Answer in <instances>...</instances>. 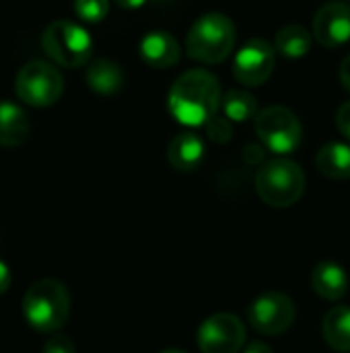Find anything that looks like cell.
Here are the masks:
<instances>
[{"instance_id": "11", "label": "cell", "mask_w": 350, "mask_h": 353, "mask_svg": "<svg viewBox=\"0 0 350 353\" xmlns=\"http://www.w3.org/2000/svg\"><path fill=\"white\" fill-rule=\"evenodd\" d=\"M314 37L324 48H342L350 41V6L332 0L314 17Z\"/></svg>"}, {"instance_id": "27", "label": "cell", "mask_w": 350, "mask_h": 353, "mask_svg": "<svg viewBox=\"0 0 350 353\" xmlns=\"http://www.w3.org/2000/svg\"><path fill=\"white\" fill-rule=\"evenodd\" d=\"M241 353H274V352H272V347H270V345H266V343H262V341H254V343L245 345V350H243Z\"/></svg>"}, {"instance_id": "22", "label": "cell", "mask_w": 350, "mask_h": 353, "mask_svg": "<svg viewBox=\"0 0 350 353\" xmlns=\"http://www.w3.org/2000/svg\"><path fill=\"white\" fill-rule=\"evenodd\" d=\"M206 134L212 143H219V145H225L229 143V139L233 137V126H231V120L225 118V116H212L206 124Z\"/></svg>"}, {"instance_id": "15", "label": "cell", "mask_w": 350, "mask_h": 353, "mask_svg": "<svg viewBox=\"0 0 350 353\" xmlns=\"http://www.w3.org/2000/svg\"><path fill=\"white\" fill-rule=\"evenodd\" d=\"M29 118L17 103L0 101V147H21L29 139Z\"/></svg>"}, {"instance_id": "8", "label": "cell", "mask_w": 350, "mask_h": 353, "mask_svg": "<svg viewBox=\"0 0 350 353\" xmlns=\"http://www.w3.org/2000/svg\"><path fill=\"white\" fill-rule=\"evenodd\" d=\"M297 316L295 302L283 292H266L248 308V321L260 335L276 337L287 333Z\"/></svg>"}, {"instance_id": "17", "label": "cell", "mask_w": 350, "mask_h": 353, "mask_svg": "<svg viewBox=\"0 0 350 353\" xmlns=\"http://www.w3.org/2000/svg\"><path fill=\"white\" fill-rule=\"evenodd\" d=\"M87 85L99 95H113L124 85V72L113 60L99 58L87 68Z\"/></svg>"}, {"instance_id": "6", "label": "cell", "mask_w": 350, "mask_h": 353, "mask_svg": "<svg viewBox=\"0 0 350 353\" xmlns=\"http://www.w3.org/2000/svg\"><path fill=\"white\" fill-rule=\"evenodd\" d=\"M254 128L260 143L276 155L293 153L303 139V128L299 118L295 116L293 110L285 105H270L258 112L254 120Z\"/></svg>"}, {"instance_id": "12", "label": "cell", "mask_w": 350, "mask_h": 353, "mask_svg": "<svg viewBox=\"0 0 350 353\" xmlns=\"http://www.w3.org/2000/svg\"><path fill=\"white\" fill-rule=\"evenodd\" d=\"M140 58L153 68H171L182 58L179 41L167 31H151L140 41Z\"/></svg>"}, {"instance_id": "2", "label": "cell", "mask_w": 350, "mask_h": 353, "mask_svg": "<svg viewBox=\"0 0 350 353\" xmlns=\"http://www.w3.org/2000/svg\"><path fill=\"white\" fill-rule=\"evenodd\" d=\"M23 316L39 333L60 331L70 316V294L58 279H39L23 296Z\"/></svg>"}, {"instance_id": "1", "label": "cell", "mask_w": 350, "mask_h": 353, "mask_svg": "<svg viewBox=\"0 0 350 353\" xmlns=\"http://www.w3.org/2000/svg\"><path fill=\"white\" fill-rule=\"evenodd\" d=\"M223 95L215 74L202 68H192L177 77L167 95L169 114L184 126H204L221 108Z\"/></svg>"}, {"instance_id": "26", "label": "cell", "mask_w": 350, "mask_h": 353, "mask_svg": "<svg viewBox=\"0 0 350 353\" xmlns=\"http://www.w3.org/2000/svg\"><path fill=\"white\" fill-rule=\"evenodd\" d=\"M340 83H342L344 89L350 91V54L342 60V64H340Z\"/></svg>"}, {"instance_id": "7", "label": "cell", "mask_w": 350, "mask_h": 353, "mask_svg": "<svg viewBox=\"0 0 350 353\" xmlns=\"http://www.w3.org/2000/svg\"><path fill=\"white\" fill-rule=\"evenodd\" d=\"M14 91L27 105L47 108L62 97L64 79L54 64L33 60L19 70L14 79Z\"/></svg>"}, {"instance_id": "5", "label": "cell", "mask_w": 350, "mask_h": 353, "mask_svg": "<svg viewBox=\"0 0 350 353\" xmlns=\"http://www.w3.org/2000/svg\"><path fill=\"white\" fill-rule=\"evenodd\" d=\"M41 46L47 58L60 66L76 68L89 62L93 52V39L80 25L72 21H54L41 35Z\"/></svg>"}, {"instance_id": "21", "label": "cell", "mask_w": 350, "mask_h": 353, "mask_svg": "<svg viewBox=\"0 0 350 353\" xmlns=\"http://www.w3.org/2000/svg\"><path fill=\"white\" fill-rule=\"evenodd\" d=\"M74 10L87 23H99L109 12V0H74Z\"/></svg>"}, {"instance_id": "24", "label": "cell", "mask_w": 350, "mask_h": 353, "mask_svg": "<svg viewBox=\"0 0 350 353\" xmlns=\"http://www.w3.org/2000/svg\"><path fill=\"white\" fill-rule=\"evenodd\" d=\"M336 126L350 141V99L338 108V112H336Z\"/></svg>"}, {"instance_id": "4", "label": "cell", "mask_w": 350, "mask_h": 353, "mask_svg": "<svg viewBox=\"0 0 350 353\" xmlns=\"http://www.w3.org/2000/svg\"><path fill=\"white\" fill-rule=\"evenodd\" d=\"M256 192L274 209L291 207L305 192V172L299 163L285 157L264 161L256 174Z\"/></svg>"}, {"instance_id": "13", "label": "cell", "mask_w": 350, "mask_h": 353, "mask_svg": "<svg viewBox=\"0 0 350 353\" xmlns=\"http://www.w3.org/2000/svg\"><path fill=\"white\" fill-rule=\"evenodd\" d=\"M349 275L347 271L332 261H324L320 263L314 273H311V288L314 292L328 300V302H338L347 296L349 292Z\"/></svg>"}, {"instance_id": "25", "label": "cell", "mask_w": 350, "mask_h": 353, "mask_svg": "<svg viewBox=\"0 0 350 353\" xmlns=\"http://www.w3.org/2000/svg\"><path fill=\"white\" fill-rule=\"evenodd\" d=\"M12 283V275H10V269L4 261H0V296L10 288Z\"/></svg>"}, {"instance_id": "18", "label": "cell", "mask_w": 350, "mask_h": 353, "mask_svg": "<svg viewBox=\"0 0 350 353\" xmlns=\"http://www.w3.org/2000/svg\"><path fill=\"white\" fill-rule=\"evenodd\" d=\"M326 343L340 353H350V306H334L322 323Z\"/></svg>"}, {"instance_id": "29", "label": "cell", "mask_w": 350, "mask_h": 353, "mask_svg": "<svg viewBox=\"0 0 350 353\" xmlns=\"http://www.w3.org/2000/svg\"><path fill=\"white\" fill-rule=\"evenodd\" d=\"M161 353H186V352H182V350H165V352H161Z\"/></svg>"}, {"instance_id": "9", "label": "cell", "mask_w": 350, "mask_h": 353, "mask_svg": "<svg viewBox=\"0 0 350 353\" xmlns=\"http://www.w3.org/2000/svg\"><path fill=\"white\" fill-rule=\"evenodd\" d=\"M276 64V48L266 39H250L233 58V77L245 87L264 85Z\"/></svg>"}, {"instance_id": "16", "label": "cell", "mask_w": 350, "mask_h": 353, "mask_svg": "<svg viewBox=\"0 0 350 353\" xmlns=\"http://www.w3.org/2000/svg\"><path fill=\"white\" fill-rule=\"evenodd\" d=\"M318 170L332 180H350V145L328 143L316 155Z\"/></svg>"}, {"instance_id": "28", "label": "cell", "mask_w": 350, "mask_h": 353, "mask_svg": "<svg viewBox=\"0 0 350 353\" xmlns=\"http://www.w3.org/2000/svg\"><path fill=\"white\" fill-rule=\"evenodd\" d=\"M118 6L126 8V10H134V8H140L146 0H116Z\"/></svg>"}, {"instance_id": "3", "label": "cell", "mask_w": 350, "mask_h": 353, "mask_svg": "<svg viewBox=\"0 0 350 353\" xmlns=\"http://www.w3.org/2000/svg\"><path fill=\"white\" fill-rule=\"evenodd\" d=\"M235 46V23L225 12H206L194 21L186 37V52L192 60L219 64L229 58Z\"/></svg>"}, {"instance_id": "10", "label": "cell", "mask_w": 350, "mask_h": 353, "mask_svg": "<svg viewBox=\"0 0 350 353\" xmlns=\"http://www.w3.org/2000/svg\"><path fill=\"white\" fill-rule=\"evenodd\" d=\"M243 345L245 327L235 314H212L198 329V347L202 353H239Z\"/></svg>"}, {"instance_id": "19", "label": "cell", "mask_w": 350, "mask_h": 353, "mask_svg": "<svg viewBox=\"0 0 350 353\" xmlns=\"http://www.w3.org/2000/svg\"><path fill=\"white\" fill-rule=\"evenodd\" d=\"M311 43H314V33H309L303 25H287L276 33L274 39L276 52L291 60L303 58L311 50Z\"/></svg>"}, {"instance_id": "23", "label": "cell", "mask_w": 350, "mask_h": 353, "mask_svg": "<svg viewBox=\"0 0 350 353\" xmlns=\"http://www.w3.org/2000/svg\"><path fill=\"white\" fill-rule=\"evenodd\" d=\"M41 353H76V347L70 337L66 335H54L43 343Z\"/></svg>"}, {"instance_id": "20", "label": "cell", "mask_w": 350, "mask_h": 353, "mask_svg": "<svg viewBox=\"0 0 350 353\" xmlns=\"http://www.w3.org/2000/svg\"><path fill=\"white\" fill-rule=\"evenodd\" d=\"M223 114L225 118H229L231 122H248V120H256L258 116V101L250 91L243 89H231L223 95L221 101Z\"/></svg>"}, {"instance_id": "14", "label": "cell", "mask_w": 350, "mask_h": 353, "mask_svg": "<svg viewBox=\"0 0 350 353\" xmlns=\"http://www.w3.org/2000/svg\"><path fill=\"white\" fill-rule=\"evenodd\" d=\"M204 143L196 132H179L167 147V161L177 172H194L204 159Z\"/></svg>"}]
</instances>
